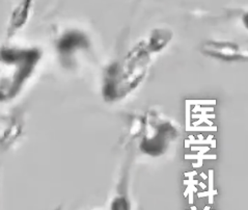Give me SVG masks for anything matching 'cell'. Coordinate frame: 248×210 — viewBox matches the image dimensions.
<instances>
[{
  "instance_id": "1",
  "label": "cell",
  "mask_w": 248,
  "mask_h": 210,
  "mask_svg": "<svg viewBox=\"0 0 248 210\" xmlns=\"http://www.w3.org/2000/svg\"><path fill=\"white\" fill-rule=\"evenodd\" d=\"M149 63V50L144 43H140L131 50L122 63L110 65L104 78V98L114 101L134 90L144 78Z\"/></svg>"
},
{
  "instance_id": "2",
  "label": "cell",
  "mask_w": 248,
  "mask_h": 210,
  "mask_svg": "<svg viewBox=\"0 0 248 210\" xmlns=\"http://www.w3.org/2000/svg\"><path fill=\"white\" fill-rule=\"evenodd\" d=\"M147 127L148 133L143 140L142 149L150 154L162 153L176 132L173 127L167 122H158L156 117L151 119Z\"/></svg>"
},
{
  "instance_id": "3",
  "label": "cell",
  "mask_w": 248,
  "mask_h": 210,
  "mask_svg": "<svg viewBox=\"0 0 248 210\" xmlns=\"http://www.w3.org/2000/svg\"><path fill=\"white\" fill-rule=\"evenodd\" d=\"M202 52L215 59L222 61H239L246 60L247 56H243L241 49L234 43H220V42H207L202 47Z\"/></svg>"
},
{
  "instance_id": "4",
  "label": "cell",
  "mask_w": 248,
  "mask_h": 210,
  "mask_svg": "<svg viewBox=\"0 0 248 210\" xmlns=\"http://www.w3.org/2000/svg\"><path fill=\"white\" fill-rule=\"evenodd\" d=\"M87 46H89V41H87L85 35L77 32H72L64 34L60 43H58V49L64 53H69L74 49Z\"/></svg>"
},
{
  "instance_id": "5",
  "label": "cell",
  "mask_w": 248,
  "mask_h": 210,
  "mask_svg": "<svg viewBox=\"0 0 248 210\" xmlns=\"http://www.w3.org/2000/svg\"><path fill=\"white\" fill-rule=\"evenodd\" d=\"M171 39V32L166 30H156L152 33L149 46L147 47L149 51L156 52L161 50L167 45V43Z\"/></svg>"
},
{
  "instance_id": "6",
  "label": "cell",
  "mask_w": 248,
  "mask_h": 210,
  "mask_svg": "<svg viewBox=\"0 0 248 210\" xmlns=\"http://www.w3.org/2000/svg\"><path fill=\"white\" fill-rule=\"evenodd\" d=\"M112 210H129V204L125 198L115 199L112 204Z\"/></svg>"
}]
</instances>
